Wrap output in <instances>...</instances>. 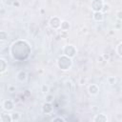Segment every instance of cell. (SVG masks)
Wrapping results in <instances>:
<instances>
[{
  "mask_svg": "<svg viewBox=\"0 0 122 122\" xmlns=\"http://www.w3.org/2000/svg\"><path fill=\"white\" fill-rule=\"evenodd\" d=\"M56 65L58 67V69H60L63 71H69L71 66H72V58H70L64 54H62L61 56H59V58L56 61Z\"/></svg>",
  "mask_w": 122,
  "mask_h": 122,
  "instance_id": "2",
  "label": "cell"
},
{
  "mask_svg": "<svg viewBox=\"0 0 122 122\" xmlns=\"http://www.w3.org/2000/svg\"><path fill=\"white\" fill-rule=\"evenodd\" d=\"M62 52L64 55L70 57V58H73L75 55H76V52H77V50L76 48L71 45V44H68L66 46H64L63 50H62Z\"/></svg>",
  "mask_w": 122,
  "mask_h": 122,
  "instance_id": "3",
  "label": "cell"
},
{
  "mask_svg": "<svg viewBox=\"0 0 122 122\" xmlns=\"http://www.w3.org/2000/svg\"><path fill=\"white\" fill-rule=\"evenodd\" d=\"M110 10H111V6H110V4H108V3H104L101 11H102L103 13H107V12H109Z\"/></svg>",
  "mask_w": 122,
  "mask_h": 122,
  "instance_id": "17",
  "label": "cell"
},
{
  "mask_svg": "<svg viewBox=\"0 0 122 122\" xmlns=\"http://www.w3.org/2000/svg\"><path fill=\"white\" fill-rule=\"evenodd\" d=\"M9 34L6 30H0V42H4L6 40H8Z\"/></svg>",
  "mask_w": 122,
  "mask_h": 122,
  "instance_id": "15",
  "label": "cell"
},
{
  "mask_svg": "<svg viewBox=\"0 0 122 122\" xmlns=\"http://www.w3.org/2000/svg\"><path fill=\"white\" fill-rule=\"evenodd\" d=\"M30 52L29 44L24 40H18L14 42L10 47V54L13 59L24 60L26 59Z\"/></svg>",
  "mask_w": 122,
  "mask_h": 122,
  "instance_id": "1",
  "label": "cell"
},
{
  "mask_svg": "<svg viewBox=\"0 0 122 122\" xmlns=\"http://www.w3.org/2000/svg\"><path fill=\"white\" fill-rule=\"evenodd\" d=\"M45 100H46V102L51 103V102L53 101V95H51V94H47V95H46Z\"/></svg>",
  "mask_w": 122,
  "mask_h": 122,
  "instance_id": "21",
  "label": "cell"
},
{
  "mask_svg": "<svg viewBox=\"0 0 122 122\" xmlns=\"http://www.w3.org/2000/svg\"><path fill=\"white\" fill-rule=\"evenodd\" d=\"M27 77H28V74H27V72H26L25 71H19L17 72V74H16V78H17V80L20 81V82L26 81Z\"/></svg>",
  "mask_w": 122,
  "mask_h": 122,
  "instance_id": "11",
  "label": "cell"
},
{
  "mask_svg": "<svg viewBox=\"0 0 122 122\" xmlns=\"http://www.w3.org/2000/svg\"><path fill=\"white\" fill-rule=\"evenodd\" d=\"M93 122H108L109 118L107 116V114L105 113H99V114H95L94 117L92 118Z\"/></svg>",
  "mask_w": 122,
  "mask_h": 122,
  "instance_id": "7",
  "label": "cell"
},
{
  "mask_svg": "<svg viewBox=\"0 0 122 122\" xmlns=\"http://www.w3.org/2000/svg\"><path fill=\"white\" fill-rule=\"evenodd\" d=\"M71 29V23L68 20H61V24H60V30H70Z\"/></svg>",
  "mask_w": 122,
  "mask_h": 122,
  "instance_id": "12",
  "label": "cell"
},
{
  "mask_svg": "<svg viewBox=\"0 0 122 122\" xmlns=\"http://www.w3.org/2000/svg\"><path fill=\"white\" fill-rule=\"evenodd\" d=\"M13 6H16V7H19V3H18V2H13Z\"/></svg>",
  "mask_w": 122,
  "mask_h": 122,
  "instance_id": "28",
  "label": "cell"
},
{
  "mask_svg": "<svg viewBox=\"0 0 122 122\" xmlns=\"http://www.w3.org/2000/svg\"><path fill=\"white\" fill-rule=\"evenodd\" d=\"M8 69V63L4 58H0V74L6 72Z\"/></svg>",
  "mask_w": 122,
  "mask_h": 122,
  "instance_id": "13",
  "label": "cell"
},
{
  "mask_svg": "<svg viewBox=\"0 0 122 122\" xmlns=\"http://www.w3.org/2000/svg\"><path fill=\"white\" fill-rule=\"evenodd\" d=\"M25 98H26L25 94H24V95H21V99H20V101H24V100H25Z\"/></svg>",
  "mask_w": 122,
  "mask_h": 122,
  "instance_id": "27",
  "label": "cell"
},
{
  "mask_svg": "<svg viewBox=\"0 0 122 122\" xmlns=\"http://www.w3.org/2000/svg\"><path fill=\"white\" fill-rule=\"evenodd\" d=\"M92 19L95 22H102L104 20V13L102 11H93L92 13Z\"/></svg>",
  "mask_w": 122,
  "mask_h": 122,
  "instance_id": "10",
  "label": "cell"
},
{
  "mask_svg": "<svg viewBox=\"0 0 122 122\" xmlns=\"http://www.w3.org/2000/svg\"><path fill=\"white\" fill-rule=\"evenodd\" d=\"M30 92V91L26 90V91L24 92V94H25V95H27V96H29V95H30V92Z\"/></svg>",
  "mask_w": 122,
  "mask_h": 122,
  "instance_id": "26",
  "label": "cell"
},
{
  "mask_svg": "<svg viewBox=\"0 0 122 122\" xmlns=\"http://www.w3.org/2000/svg\"><path fill=\"white\" fill-rule=\"evenodd\" d=\"M61 24V19L58 16H51L49 20V26L52 30H59Z\"/></svg>",
  "mask_w": 122,
  "mask_h": 122,
  "instance_id": "4",
  "label": "cell"
},
{
  "mask_svg": "<svg viewBox=\"0 0 122 122\" xmlns=\"http://www.w3.org/2000/svg\"><path fill=\"white\" fill-rule=\"evenodd\" d=\"M88 92L91 95H97L99 92V87L96 84H91L88 87Z\"/></svg>",
  "mask_w": 122,
  "mask_h": 122,
  "instance_id": "9",
  "label": "cell"
},
{
  "mask_svg": "<svg viewBox=\"0 0 122 122\" xmlns=\"http://www.w3.org/2000/svg\"><path fill=\"white\" fill-rule=\"evenodd\" d=\"M103 0H92L91 3V9L92 11H101L103 7Z\"/></svg>",
  "mask_w": 122,
  "mask_h": 122,
  "instance_id": "5",
  "label": "cell"
},
{
  "mask_svg": "<svg viewBox=\"0 0 122 122\" xmlns=\"http://www.w3.org/2000/svg\"><path fill=\"white\" fill-rule=\"evenodd\" d=\"M42 1H45V0H42Z\"/></svg>",
  "mask_w": 122,
  "mask_h": 122,
  "instance_id": "30",
  "label": "cell"
},
{
  "mask_svg": "<svg viewBox=\"0 0 122 122\" xmlns=\"http://www.w3.org/2000/svg\"><path fill=\"white\" fill-rule=\"evenodd\" d=\"M60 37L61 38H63V39H66V38H68V36H69V32L67 31V30H60Z\"/></svg>",
  "mask_w": 122,
  "mask_h": 122,
  "instance_id": "20",
  "label": "cell"
},
{
  "mask_svg": "<svg viewBox=\"0 0 122 122\" xmlns=\"http://www.w3.org/2000/svg\"><path fill=\"white\" fill-rule=\"evenodd\" d=\"M53 111V107L51 105V103H49V102H45L43 105H42V112L46 114H50Z\"/></svg>",
  "mask_w": 122,
  "mask_h": 122,
  "instance_id": "8",
  "label": "cell"
},
{
  "mask_svg": "<svg viewBox=\"0 0 122 122\" xmlns=\"http://www.w3.org/2000/svg\"><path fill=\"white\" fill-rule=\"evenodd\" d=\"M0 120L2 122H11V116H10V113H9V112H3L1 113V116H0Z\"/></svg>",
  "mask_w": 122,
  "mask_h": 122,
  "instance_id": "14",
  "label": "cell"
},
{
  "mask_svg": "<svg viewBox=\"0 0 122 122\" xmlns=\"http://www.w3.org/2000/svg\"><path fill=\"white\" fill-rule=\"evenodd\" d=\"M15 88L14 87H10V92H11V91H13Z\"/></svg>",
  "mask_w": 122,
  "mask_h": 122,
  "instance_id": "29",
  "label": "cell"
},
{
  "mask_svg": "<svg viewBox=\"0 0 122 122\" xmlns=\"http://www.w3.org/2000/svg\"><path fill=\"white\" fill-rule=\"evenodd\" d=\"M102 57H103V58H104V59H105V61H106V60H107V61H108V60H109V59H110V55H109V54H108V53H104V54H103V55H102Z\"/></svg>",
  "mask_w": 122,
  "mask_h": 122,
  "instance_id": "25",
  "label": "cell"
},
{
  "mask_svg": "<svg viewBox=\"0 0 122 122\" xmlns=\"http://www.w3.org/2000/svg\"><path fill=\"white\" fill-rule=\"evenodd\" d=\"M10 116L12 121H18L20 119V113L18 112H13L12 113H10Z\"/></svg>",
  "mask_w": 122,
  "mask_h": 122,
  "instance_id": "18",
  "label": "cell"
},
{
  "mask_svg": "<svg viewBox=\"0 0 122 122\" xmlns=\"http://www.w3.org/2000/svg\"><path fill=\"white\" fill-rule=\"evenodd\" d=\"M41 91H42L43 93H48V92H49V87H48L46 84H44V85H42V87H41Z\"/></svg>",
  "mask_w": 122,
  "mask_h": 122,
  "instance_id": "22",
  "label": "cell"
},
{
  "mask_svg": "<svg viewBox=\"0 0 122 122\" xmlns=\"http://www.w3.org/2000/svg\"><path fill=\"white\" fill-rule=\"evenodd\" d=\"M116 82H117V80H116V77H114V76H110V77L108 78V83H109L111 86L115 85Z\"/></svg>",
  "mask_w": 122,
  "mask_h": 122,
  "instance_id": "19",
  "label": "cell"
},
{
  "mask_svg": "<svg viewBox=\"0 0 122 122\" xmlns=\"http://www.w3.org/2000/svg\"><path fill=\"white\" fill-rule=\"evenodd\" d=\"M2 107H3V110L5 112H12L14 109V102L10 99H6L2 103Z\"/></svg>",
  "mask_w": 122,
  "mask_h": 122,
  "instance_id": "6",
  "label": "cell"
},
{
  "mask_svg": "<svg viewBox=\"0 0 122 122\" xmlns=\"http://www.w3.org/2000/svg\"><path fill=\"white\" fill-rule=\"evenodd\" d=\"M116 18H117L119 21L122 19V10H118L116 11Z\"/></svg>",
  "mask_w": 122,
  "mask_h": 122,
  "instance_id": "24",
  "label": "cell"
},
{
  "mask_svg": "<svg viewBox=\"0 0 122 122\" xmlns=\"http://www.w3.org/2000/svg\"><path fill=\"white\" fill-rule=\"evenodd\" d=\"M115 51H116V53H117V55L119 57L122 56V42H119L117 44V46L115 48Z\"/></svg>",
  "mask_w": 122,
  "mask_h": 122,
  "instance_id": "16",
  "label": "cell"
},
{
  "mask_svg": "<svg viewBox=\"0 0 122 122\" xmlns=\"http://www.w3.org/2000/svg\"><path fill=\"white\" fill-rule=\"evenodd\" d=\"M52 121H60V122H65V118H63L62 116H56V117H53L52 118Z\"/></svg>",
  "mask_w": 122,
  "mask_h": 122,
  "instance_id": "23",
  "label": "cell"
}]
</instances>
